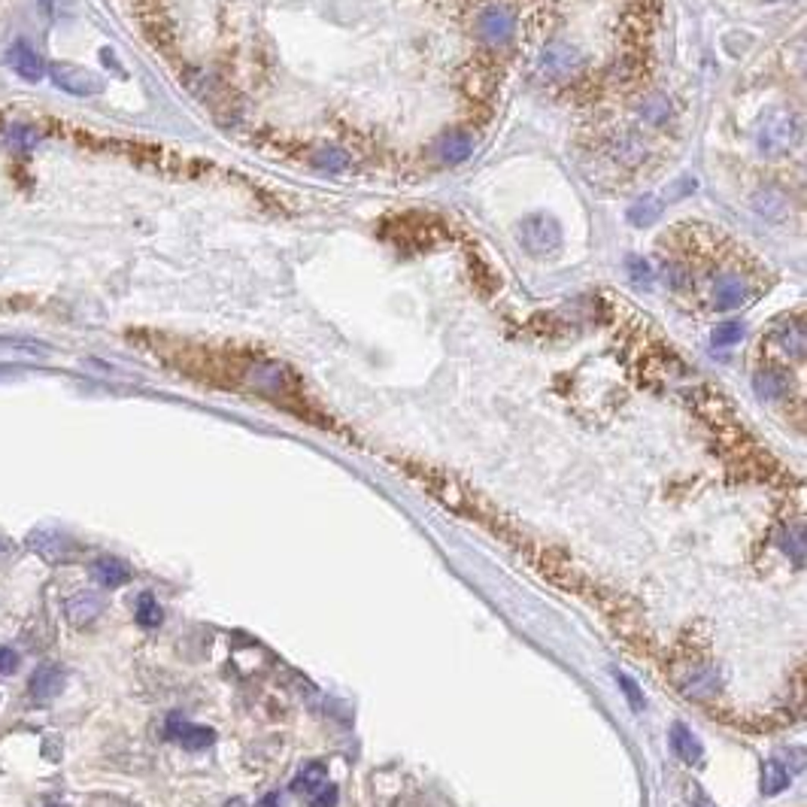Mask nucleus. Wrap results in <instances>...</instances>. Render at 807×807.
<instances>
[{"mask_svg": "<svg viewBox=\"0 0 807 807\" xmlns=\"http://www.w3.org/2000/svg\"><path fill=\"white\" fill-rule=\"evenodd\" d=\"M437 149H440V158H444V161H453V164H458V161H464L467 155H471L474 140L462 131H453V134H446V137L440 140Z\"/></svg>", "mask_w": 807, "mask_h": 807, "instance_id": "nucleus-16", "label": "nucleus"}, {"mask_svg": "<svg viewBox=\"0 0 807 807\" xmlns=\"http://www.w3.org/2000/svg\"><path fill=\"white\" fill-rule=\"evenodd\" d=\"M741 334H744L741 322H722V325L713 331V346H732L741 340Z\"/></svg>", "mask_w": 807, "mask_h": 807, "instance_id": "nucleus-25", "label": "nucleus"}, {"mask_svg": "<svg viewBox=\"0 0 807 807\" xmlns=\"http://www.w3.org/2000/svg\"><path fill=\"white\" fill-rule=\"evenodd\" d=\"M520 237H522V249L529 255H552L562 246V225L556 222L547 212H534V216H525L520 225Z\"/></svg>", "mask_w": 807, "mask_h": 807, "instance_id": "nucleus-2", "label": "nucleus"}, {"mask_svg": "<svg viewBox=\"0 0 807 807\" xmlns=\"http://www.w3.org/2000/svg\"><path fill=\"white\" fill-rule=\"evenodd\" d=\"M793 780V768H786V762L768 759L762 765V795H780Z\"/></svg>", "mask_w": 807, "mask_h": 807, "instance_id": "nucleus-12", "label": "nucleus"}, {"mask_svg": "<svg viewBox=\"0 0 807 807\" xmlns=\"http://www.w3.org/2000/svg\"><path fill=\"white\" fill-rule=\"evenodd\" d=\"M641 113H643V118H647V122H652V125H659V122H665L668 118V100L662 98V95H652V98H647L641 104Z\"/></svg>", "mask_w": 807, "mask_h": 807, "instance_id": "nucleus-24", "label": "nucleus"}, {"mask_svg": "<svg viewBox=\"0 0 807 807\" xmlns=\"http://www.w3.org/2000/svg\"><path fill=\"white\" fill-rule=\"evenodd\" d=\"M780 346H784L786 355L793 359H804V346H807V334H804V322L802 319H789L784 328H780Z\"/></svg>", "mask_w": 807, "mask_h": 807, "instance_id": "nucleus-15", "label": "nucleus"}, {"mask_svg": "<svg viewBox=\"0 0 807 807\" xmlns=\"http://www.w3.org/2000/svg\"><path fill=\"white\" fill-rule=\"evenodd\" d=\"M313 164L322 170H331V174H340V170L350 167V155H346L340 146H322L313 152Z\"/></svg>", "mask_w": 807, "mask_h": 807, "instance_id": "nucleus-20", "label": "nucleus"}, {"mask_svg": "<svg viewBox=\"0 0 807 807\" xmlns=\"http://www.w3.org/2000/svg\"><path fill=\"white\" fill-rule=\"evenodd\" d=\"M753 210L759 212V216L771 219V222H780V219L786 216L789 203L784 198V192H777V189H759V192H755V198H753Z\"/></svg>", "mask_w": 807, "mask_h": 807, "instance_id": "nucleus-13", "label": "nucleus"}, {"mask_svg": "<svg viewBox=\"0 0 807 807\" xmlns=\"http://www.w3.org/2000/svg\"><path fill=\"white\" fill-rule=\"evenodd\" d=\"M325 780H328L325 765H322V762H310V765H304V768L297 771L292 789H295V793H310L313 795L322 784H325Z\"/></svg>", "mask_w": 807, "mask_h": 807, "instance_id": "nucleus-18", "label": "nucleus"}, {"mask_svg": "<svg viewBox=\"0 0 807 807\" xmlns=\"http://www.w3.org/2000/svg\"><path fill=\"white\" fill-rule=\"evenodd\" d=\"M692 795H695V802H699V807H713V804L708 802V795L699 793V789H692Z\"/></svg>", "mask_w": 807, "mask_h": 807, "instance_id": "nucleus-32", "label": "nucleus"}, {"mask_svg": "<svg viewBox=\"0 0 807 807\" xmlns=\"http://www.w3.org/2000/svg\"><path fill=\"white\" fill-rule=\"evenodd\" d=\"M255 807H279V795H277V793H267V795L261 798V802L255 804Z\"/></svg>", "mask_w": 807, "mask_h": 807, "instance_id": "nucleus-31", "label": "nucleus"}, {"mask_svg": "<svg viewBox=\"0 0 807 807\" xmlns=\"http://www.w3.org/2000/svg\"><path fill=\"white\" fill-rule=\"evenodd\" d=\"M91 577H95L104 589H116V586L131 580V571H127V565L118 562V558H98V562L91 565Z\"/></svg>", "mask_w": 807, "mask_h": 807, "instance_id": "nucleus-11", "label": "nucleus"}, {"mask_svg": "<svg viewBox=\"0 0 807 807\" xmlns=\"http://www.w3.org/2000/svg\"><path fill=\"white\" fill-rule=\"evenodd\" d=\"M717 683H719V680H717V674H713L710 668H699L695 674L686 677L683 692L692 695V699H708V695L717 692Z\"/></svg>", "mask_w": 807, "mask_h": 807, "instance_id": "nucleus-19", "label": "nucleus"}, {"mask_svg": "<svg viewBox=\"0 0 807 807\" xmlns=\"http://www.w3.org/2000/svg\"><path fill=\"white\" fill-rule=\"evenodd\" d=\"M802 143V118L780 109L771 113L759 127V149L765 155H784Z\"/></svg>", "mask_w": 807, "mask_h": 807, "instance_id": "nucleus-1", "label": "nucleus"}, {"mask_svg": "<svg viewBox=\"0 0 807 807\" xmlns=\"http://www.w3.org/2000/svg\"><path fill=\"white\" fill-rule=\"evenodd\" d=\"M37 807H61V804H55V802H40Z\"/></svg>", "mask_w": 807, "mask_h": 807, "instance_id": "nucleus-34", "label": "nucleus"}, {"mask_svg": "<svg viewBox=\"0 0 807 807\" xmlns=\"http://www.w3.org/2000/svg\"><path fill=\"white\" fill-rule=\"evenodd\" d=\"M49 76H52V82L58 85L61 91H67V95L73 98H95L104 91V80L89 70V67H80V64H67V61H55L46 67Z\"/></svg>", "mask_w": 807, "mask_h": 807, "instance_id": "nucleus-3", "label": "nucleus"}, {"mask_svg": "<svg viewBox=\"0 0 807 807\" xmlns=\"http://www.w3.org/2000/svg\"><path fill=\"white\" fill-rule=\"evenodd\" d=\"M4 61H6V67H10V70H15L22 76V80H28V82H37V80H42V76H46V61H42L40 58V52L33 46H28V42H13L10 49H6V55H4Z\"/></svg>", "mask_w": 807, "mask_h": 807, "instance_id": "nucleus-5", "label": "nucleus"}, {"mask_svg": "<svg viewBox=\"0 0 807 807\" xmlns=\"http://www.w3.org/2000/svg\"><path fill=\"white\" fill-rule=\"evenodd\" d=\"M161 619H164V614H161V605L155 601V595H140L137 598V623L143 628H155L161 625Z\"/></svg>", "mask_w": 807, "mask_h": 807, "instance_id": "nucleus-21", "label": "nucleus"}, {"mask_svg": "<svg viewBox=\"0 0 807 807\" xmlns=\"http://www.w3.org/2000/svg\"><path fill=\"white\" fill-rule=\"evenodd\" d=\"M665 279L671 283V288H677V292H683V288H690V286H692L690 270H686L683 265H668V267H665Z\"/></svg>", "mask_w": 807, "mask_h": 807, "instance_id": "nucleus-27", "label": "nucleus"}, {"mask_svg": "<svg viewBox=\"0 0 807 807\" xmlns=\"http://www.w3.org/2000/svg\"><path fill=\"white\" fill-rule=\"evenodd\" d=\"M753 386H755V395L765 398V401H777V398H784V395H786V380L780 377L777 371H762V373H755Z\"/></svg>", "mask_w": 807, "mask_h": 807, "instance_id": "nucleus-17", "label": "nucleus"}, {"mask_svg": "<svg viewBox=\"0 0 807 807\" xmlns=\"http://www.w3.org/2000/svg\"><path fill=\"white\" fill-rule=\"evenodd\" d=\"M746 297H750V286H746L737 274H722L713 279V304H717L719 310L744 307Z\"/></svg>", "mask_w": 807, "mask_h": 807, "instance_id": "nucleus-7", "label": "nucleus"}, {"mask_svg": "<svg viewBox=\"0 0 807 807\" xmlns=\"http://www.w3.org/2000/svg\"><path fill=\"white\" fill-rule=\"evenodd\" d=\"M337 798H340V795H337V786H334V784H328V780H325V784H322V786L316 789V793L310 795V804H313V807H334V804H337Z\"/></svg>", "mask_w": 807, "mask_h": 807, "instance_id": "nucleus-28", "label": "nucleus"}, {"mask_svg": "<svg viewBox=\"0 0 807 807\" xmlns=\"http://www.w3.org/2000/svg\"><path fill=\"white\" fill-rule=\"evenodd\" d=\"M64 683H67V677H64L61 668H58V665H42V668L33 671V677H31V695L37 701L58 699L61 690H64Z\"/></svg>", "mask_w": 807, "mask_h": 807, "instance_id": "nucleus-9", "label": "nucleus"}, {"mask_svg": "<svg viewBox=\"0 0 807 807\" xmlns=\"http://www.w3.org/2000/svg\"><path fill=\"white\" fill-rule=\"evenodd\" d=\"M616 680H619V686H623V692H625L628 704H632L634 710H641V708H643V695H641V690H637V686H634V680H632V677H625V674H619Z\"/></svg>", "mask_w": 807, "mask_h": 807, "instance_id": "nucleus-29", "label": "nucleus"}, {"mask_svg": "<svg viewBox=\"0 0 807 807\" xmlns=\"http://www.w3.org/2000/svg\"><path fill=\"white\" fill-rule=\"evenodd\" d=\"M100 610H104V601H100L95 592H82V595H76L70 605H67V614H70V623H73V625L91 623V619H95V616L100 614Z\"/></svg>", "mask_w": 807, "mask_h": 807, "instance_id": "nucleus-14", "label": "nucleus"}, {"mask_svg": "<svg viewBox=\"0 0 807 807\" xmlns=\"http://www.w3.org/2000/svg\"><path fill=\"white\" fill-rule=\"evenodd\" d=\"M784 552L793 562L802 568L804 565V529L802 525H793V529H786L784 534Z\"/></svg>", "mask_w": 807, "mask_h": 807, "instance_id": "nucleus-22", "label": "nucleus"}, {"mask_svg": "<svg viewBox=\"0 0 807 807\" xmlns=\"http://www.w3.org/2000/svg\"><path fill=\"white\" fill-rule=\"evenodd\" d=\"M671 746H674V753H677L686 765H699V762H701V755H704L701 744H699V737H695V735L690 732V728L683 726V722H677V726L671 728Z\"/></svg>", "mask_w": 807, "mask_h": 807, "instance_id": "nucleus-10", "label": "nucleus"}, {"mask_svg": "<svg viewBox=\"0 0 807 807\" xmlns=\"http://www.w3.org/2000/svg\"><path fill=\"white\" fill-rule=\"evenodd\" d=\"M538 70L547 76V80H568V76H574L577 70H583V52L574 46V42L552 40L538 58Z\"/></svg>", "mask_w": 807, "mask_h": 807, "instance_id": "nucleus-4", "label": "nucleus"}, {"mask_svg": "<svg viewBox=\"0 0 807 807\" xmlns=\"http://www.w3.org/2000/svg\"><path fill=\"white\" fill-rule=\"evenodd\" d=\"M477 31L483 40L492 42V46H501V42H507L510 33H513V13L504 10V6H489V10L480 13Z\"/></svg>", "mask_w": 807, "mask_h": 807, "instance_id": "nucleus-6", "label": "nucleus"}, {"mask_svg": "<svg viewBox=\"0 0 807 807\" xmlns=\"http://www.w3.org/2000/svg\"><path fill=\"white\" fill-rule=\"evenodd\" d=\"M15 671H19V652L10 647H0V674L10 677Z\"/></svg>", "mask_w": 807, "mask_h": 807, "instance_id": "nucleus-30", "label": "nucleus"}, {"mask_svg": "<svg viewBox=\"0 0 807 807\" xmlns=\"http://www.w3.org/2000/svg\"><path fill=\"white\" fill-rule=\"evenodd\" d=\"M167 735L174 737V741H180L185 750H203V746H210L216 741V732H212V728L192 726V722H185L183 717H176V713L167 719Z\"/></svg>", "mask_w": 807, "mask_h": 807, "instance_id": "nucleus-8", "label": "nucleus"}, {"mask_svg": "<svg viewBox=\"0 0 807 807\" xmlns=\"http://www.w3.org/2000/svg\"><path fill=\"white\" fill-rule=\"evenodd\" d=\"M628 277H632V283L650 288L652 286V270L643 258H628Z\"/></svg>", "mask_w": 807, "mask_h": 807, "instance_id": "nucleus-26", "label": "nucleus"}, {"mask_svg": "<svg viewBox=\"0 0 807 807\" xmlns=\"http://www.w3.org/2000/svg\"><path fill=\"white\" fill-rule=\"evenodd\" d=\"M225 807H249V804H246L243 798H231V802H228Z\"/></svg>", "mask_w": 807, "mask_h": 807, "instance_id": "nucleus-33", "label": "nucleus"}, {"mask_svg": "<svg viewBox=\"0 0 807 807\" xmlns=\"http://www.w3.org/2000/svg\"><path fill=\"white\" fill-rule=\"evenodd\" d=\"M659 210H662V201L647 198V201L637 203V207L628 210V222H632V225H650L652 219L659 216Z\"/></svg>", "mask_w": 807, "mask_h": 807, "instance_id": "nucleus-23", "label": "nucleus"}]
</instances>
